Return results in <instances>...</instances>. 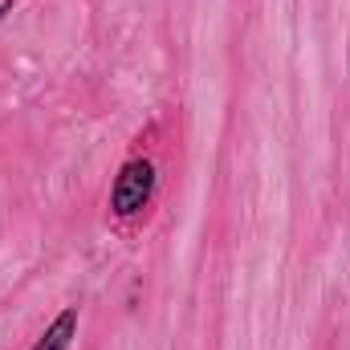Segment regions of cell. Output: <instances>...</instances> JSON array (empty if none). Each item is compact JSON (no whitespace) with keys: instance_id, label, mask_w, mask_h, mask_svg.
I'll return each mask as SVG.
<instances>
[{"instance_id":"1","label":"cell","mask_w":350,"mask_h":350,"mask_svg":"<svg viewBox=\"0 0 350 350\" xmlns=\"http://www.w3.org/2000/svg\"><path fill=\"white\" fill-rule=\"evenodd\" d=\"M155 179L159 175H155L151 159H126L114 175V187H110V212L122 216V220L139 216L155 196Z\"/></svg>"},{"instance_id":"2","label":"cell","mask_w":350,"mask_h":350,"mask_svg":"<svg viewBox=\"0 0 350 350\" xmlns=\"http://www.w3.org/2000/svg\"><path fill=\"white\" fill-rule=\"evenodd\" d=\"M74 338H78V306H66V310L45 326V334H41L29 350H70L74 347Z\"/></svg>"},{"instance_id":"3","label":"cell","mask_w":350,"mask_h":350,"mask_svg":"<svg viewBox=\"0 0 350 350\" xmlns=\"http://www.w3.org/2000/svg\"><path fill=\"white\" fill-rule=\"evenodd\" d=\"M12 4H16V0H0V21H4V16L12 12Z\"/></svg>"}]
</instances>
